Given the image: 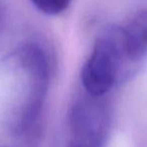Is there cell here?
Returning a JSON list of instances; mask_svg holds the SVG:
<instances>
[{
	"label": "cell",
	"instance_id": "cell-5",
	"mask_svg": "<svg viewBox=\"0 0 147 147\" xmlns=\"http://www.w3.org/2000/svg\"><path fill=\"white\" fill-rule=\"evenodd\" d=\"M71 0H30L40 12L47 15H57L65 10Z\"/></svg>",
	"mask_w": 147,
	"mask_h": 147
},
{
	"label": "cell",
	"instance_id": "cell-2",
	"mask_svg": "<svg viewBox=\"0 0 147 147\" xmlns=\"http://www.w3.org/2000/svg\"><path fill=\"white\" fill-rule=\"evenodd\" d=\"M23 77V103L12 127L17 132L26 130L37 118L49 87V63L43 51L36 45L27 43L11 55Z\"/></svg>",
	"mask_w": 147,
	"mask_h": 147
},
{
	"label": "cell",
	"instance_id": "cell-3",
	"mask_svg": "<svg viewBox=\"0 0 147 147\" xmlns=\"http://www.w3.org/2000/svg\"><path fill=\"white\" fill-rule=\"evenodd\" d=\"M92 98L79 101L71 109V144L77 147H103L108 134V109L104 103Z\"/></svg>",
	"mask_w": 147,
	"mask_h": 147
},
{
	"label": "cell",
	"instance_id": "cell-4",
	"mask_svg": "<svg viewBox=\"0 0 147 147\" xmlns=\"http://www.w3.org/2000/svg\"><path fill=\"white\" fill-rule=\"evenodd\" d=\"M125 28L131 51L141 61L147 53V10L139 11Z\"/></svg>",
	"mask_w": 147,
	"mask_h": 147
},
{
	"label": "cell",
	"instance_id": "cell-6",
	"mask_svg": "<svg viewBox=\"0 0 147 147\" xmlns=\"http://www.w3.org/2000/svg\"><path fill=\"white\" fill-rule=\"evenodd\" d=\"M3 12H4V6H3V1H2V0H0V25H1V22H2Z\"/></svg>",
	"mask_w": 147,
	"mask_h": 147
},
{
	"label": "cell",
	"instance_id": "cell-7",
	"mask_svg": "<svg viewBox=\"0 0 147 147\" xmlns=\"http://www.w3.org/2000/svg\"><path fill=\"white\" fill-rule=\"evenodd\" d=\"M69 147H77V146H75V145H73V144H71H71H69Z\"/></svg>",
	"mask_w": 147,
	"mask_h": 147
},
{
	"label": "cell",
	"instance_id": "cell-1",
	"mask_svg": "<svg viewBox=\"0 0 147 147\" xmlns=\"http://www.w3.org/2000/svg\"><path fill=\"white\" fill-rule=\"evenodd\" d=\"M139 63L132 55L126 28L108 25L98 35L83 67L82 84L90 96L100 98L132 75Z\"/></svg>",
	"mask_w": 147,
	"mask_h": 147
}]
</instances>
